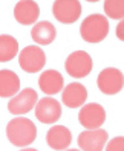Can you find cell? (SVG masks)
Listing matches in <instances>:
<instances>
[{
  "mask_svg": "<svg viewBox=\"0 0 124 151\" xmlns=\"http://www.w3.org/2000/svg\"><path fill=\"white\" fill-rule=\"evenodd\" d=\"M6 137L14 147L26 148L37 137V127L28 118H14L6 125Z\"/></svg>",
  "mask_w": 124,
  "mask_h": 151,
  "instance_id": "1",
  "label": "cell"
},
{
  "mask_svg": "<svg viewBox=\"0 0 124 151\" xmlns=\"http://www.w3.org/2000/svg\"><path fill=\"white\" fill-rule=\"evenodd\" d=\"M109 34V20L106 15H87L80 26V35L86 43H100Z\"/></svg>",
  "mask_w": 124,
  "mask_h": 151,
  "instance_id": "2",
  "label": "cell"
},
{
  "mask_svg": "<svg viewBox=\"0 0 124 151\" xmlns=\"http://www.w3.org/2000/svg\"><path fill=\"white\" fill-rule=\"evenodd\" d=\"M92 58L84 50H75L72 52L65 63V69L69 76L72 78H86L92 72Z\"/></svg>",
  "mask_w": 124,
  "mask_h": 151,
  "instance_id": "3",
  "label": "cell"
},
{
  "mask_svg": "<svg viewBox=\"0 0 124 151\" xmlns=\"http://www.w3.org/2000/svg\"><path fill=\"white\" fill-rule=\"evenodd\" d=\"M96 86L104 95H117L124 87V75L120 69L107 67L101 70L96 78Z\"/></svg>",
  "mask_w": 124,
  "mask_h": 151,
  "instance_id": "4",
  "label": "cell"
},
{
  "mask_svg": "<svg viewBox=\"0 0 124 151\" xmlns=\"http://www.w3.org/2000/svg\"><path fill=\"white\" fill-rule=\"evenodd\" d=\"M19 64L28 73H37L46 64V54L38 46H26L19 52Z\"/></svg>",
  "mask_w": 124,
  "mask_h": 151,
  "instance_id": "5",
  "label": "cell"
},
{
  "mask_svg": "<svg viewBox=\"0 0 124 151\" xmlns=\"http://www.w3.org/2000/svg\"><path fill=\"white\" fill-rule=\"evenodd\" d=\"M78 121L81 124V127H84L86 130L101 128V125L106 121V110L103 105L96 102L84 104L78 113Z\"/></svg>",
  "mask_w": 124,
  "mask_h": 151,
  "instance_id": "6",
  "label": "cell"
},
{
  "mask_svg": "<svg viewBox=\"0 0 124 151\" xmlns=\"http://www.w3.org/2000/svg\"><path fill=\"white\" fill-rule=\"evenodd\" d=\"M38 102V95L34 88H23L17 93L15 96L11 98V101L8 102V110L12 114H25L29 113L32 109H35V105Z\"/></svg>",
  "mask_w": 124,
  "mask_h": 151,
  "instance_id": "7",
  "label": "cell"
},
{
  "mask_svg": "<svg viewBox=\"0 0 124 151\" xmlns=\"http://www.w3.org/2000/svg\"><path fill=\"white\" fill-rule=\"evenodd\" d=\"M52 14L60 23L72 24L81 15V3L78 0H55L52 5Z\"/></svg>",
  "mask_w": 124,
  "mask_h": 151,
  "instance_id": "8",
  "label": "cell"
},
{
  "mask_svg": "<svg viewBox=\"0 0 124 151\" xmlns=\"http://www.w3.org/2000/svg\"><path fill=\"white\" fill-rule=\"evenodd\" d=\"M109 142L107 131L103 128L84 130L78 134V147L81 151H103Z\"/></svg>",
  "mask_w": 124,
  "mask_h": 151,
  "instance_id": "9",
  "label": "cell"
},
{
  "mask_svg": "<svg viewBox=\"0 0 124 151\" xmlns=\"http://www.w3.org/2000/svg\"><path fill=\"white\" fill-rule=\"evenodd\" d=\"M61 116V104L51 96L41 98L35 105V118L41 124H55Z\"/></svg>",
  "mask_w": 124,
  "mask_h": 151,
  "instance_id": "10",
  "label": "cell"
},
{
  "mask_svg": "<svg viewBox=\"0 0 124 151\" xmlns=\"http://www.w3.org/2000/svg\"><path fill=\"white\" fill-rule=\"evenodd\" d=\"M61 101L69 109L83 107L87 101V88L80 83H70L63 88Z\"/></svg>",
  "mask_w": 124,
  "mask_h": 151,
  "instance_id": "11",
  "label": "cell"
},
{
  "mask_svg": "<svg viewBox=\"0 0 124 151\" xmlns=\"http://www.w3.org/2000/svg\"><path fill=\"white\" fill-rule=\"evenodd\" d=\"M40 15V8L38 3L34 0H20L19 3L14 6V19L20 24H35Z\"/></svg>",
  "mask_w": 124,
  "mask_h": 151,
  "instance_id": "12",
  "label": "cell"
},
{
  "mask_svg": "<svg viewBox=\"0 0 124 151\" xmlns=\"http://www.w3.org/2000/svg\"><path fill=\"white\" fill-rule=\"evenodd\" d=\"M72 142V133L65 125H54L46 133V144L54 151L67 150Z\"/></svg>",
  "mask_w": 124,
  "mask_h": 151,
  "instance_id": "13",
  "label": "cell"
},
{
  "mask_svg": "<svg viewBox=\"0 0 124 151\" xmlns=\"http://www.w3.org/2000/svg\"><path fill=\"white\" fill-rule=\"evenodd\" d=\"M65 86V79L58 70H45L40 76H38V87L40 90L51 96V95H57L63 90Z\"/></svg>",
  "mask_w": 124,
  "mask_h": 151,
  "instance_id": "14",
  "label": "cell"
},
{
  "mask_svg": "<svg viewBox=\"0 0 124 151\" xmlns=\"http://www.w3.org/2000/svg\"><path fill=\"white\" fill-rule=\"evenodd\" d=\"M31 37L32 40L38 44V46H48L57 37V29L51 22H38L34 24V28L31 29Z\"/></svg>",
  "mask_w": 124,
  "mask_h": 151,
  "instance_id": "15",
  "label": "cell"
},
{
  "mask_svg": "<svg viewBox=\"0 0 124 151\" xmlns=\"http://www.w3.org/2000/svg\"><path fill=\"white\" fill-rule=\"evenodd\" d=\"M20 92V78L12 70H0V98H12Z\"/></svg>",
  "mask_w": 124,
  "mask_h": 151,
  "instance_id": "16",
  "label": "cell"
},
{
  "mask_svg": "<svg viewBox=\"0 0 124 151\" xmlns=\"http://www.w3.org/2000/svg\"><path fill=\"white\" fill-rule=\"evenodd\" d=\"M15 55H19V41L12 35H0V63H8Z\"/></svg>",
  "mask_w": 124,
  "mask_h": 151,
  "instance_id": "17",
  "label": "cell"
},
{
  "mask_svg": "<svg viewBox=\"0 0 124 151\" xmlns=\"http://www.w3.org/2000/svg\"><path fill=\"white\" fill-rule=\"evenodd\" d=\"M104 14L112 20H123L124 0H104Z\"/></svg>",
  "mask_w": 124,
  "mask_h": 151,
  "instance_id": "18",
  "label": "cell"
},
{
  "mask_svg": "<svg viewBox=\"0 0 124 151\" xmlns=\"http://www.w3.org/2000/svg\"><path fill=\"white\" fill-rule=\"evenodd\" d=\"M104 151H124V136H117L109 140Z\"/></svg>",
  "mask_w": 124,
  "mask_h": 151,
  "instance_id": "19",
  "label": "cell"
},
{
  "mask_svg": "<svg viewBox=\"0 0 124 151\" xmlns=\"http://www.w3.org/2000/svg\"><path fill=\"white\" fill-rule=\"evenodd\" d=\"M115 34H117L118 40L124 41V19L120 20V23L117 24V29H115Z\"/></svg>",
  "mask_w": 124,
  "mask_h": 151,
  "instance_id": "20",
  "label": "cell"
},
{
  "mask_svg": "<svg viewBox=\"0 0 124 151\" xmlns=\"http://www.w3.org/2000/svg\"><path fill=\"white\" fill-rule=\"evenodd\" d=\"M19 151H38V150H35V148H25V150H19Z\"/></svg>",
  "mask_w": 124,
  "mask_h": 151,
  "instance_id": "21",
  "label": "cell"
},
{
  "mask_svg": "<svg viewBox=\"0 0 124 151\" xmlns=\"http://www.w3.org/2000/svg\"><path fill=\"white\" fill-rule=\"evenodd\" d=\"M86 2H91V3H95V2H100V0H86Z\"/></svg>",
  "mask_w": 124,
  "mask_h": 151,
  "instance_id": "22",
  "label": "cell"
},
{
  "mask_svg": "<svg viewBox=\"0 0 124 151\" xmlns=\"http://www.w3.org/2000/svg\"><path fill=\"white\" fill-rule=\"evenodd\" d=\"M65 151H81V150H65Z\"/></svg>",
  "mask_w": 124,
  "mask_h": 151,
  "instance_id": "23",
  "label": "cell"
}]
</instances>
